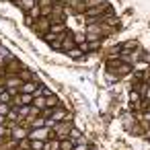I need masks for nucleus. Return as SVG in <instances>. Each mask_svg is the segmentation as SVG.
<instances>
[{"label":"nucleus","mask_w":150,"mask_h":150,"mask_svg":"<svg viewBox=\"0 0 150 150\" xmlns=\"http://www.w3.org/2000/svg\"><path fill=\"white\" fill-rule=\"evenodd\" d=\"M4 146V138H0V148H2Z\"/></svg>","instance_id":"bb28decb"},{"label":"nucleus","mask_w":150,"mask_h":150,"mask_svg":"<svg viewBox=\"0 0 150 150\" xmlns=\"http://www.w3.org/2000/svg\"><path fill=\"white\" fill-rule=\"evenodd\" d=\"M0 138H4V140L11 138V129H8L6 125H0Z\"/></svg>","instance_id":"5701e85b"},{"label":"nucleus","mask_w":150,"mask_h":150,"mask_svg":"<svg viewBox=\"0 0 150 150\" xmlns=\"http://www.w3.org/2000/svg\"><path fill=\"white\" fill-rule=\"evenodd\" d=\"M80 2H84V0H80Z\"/></svg>","instance_id":"cd10ccee"},{"label":"nucleus","mask_w":150,"mask_h":150,"mask_svg":"<svg viewBox=\"0 0 150 150\" xmlns=\"http://www.w3.org/2000/svg\"><path fill=\"white\" fill-rule=\"evenodd\" d=\"M76 43H74V39H72V33H66L64 37H62V47H60V52H70L72 47H74Z\"/></svg>","instance_id":"0eeeda50"},{"label":"nucleus","mask_w":150,"mask_h":150,"mask_svg":"<svg viewBox=\"0 0 150 150\" xmlns=\"http://www.w3.org/2000/svg\"><path fill=\"white\" fill-rule=\"evenodd\" d=\"M29 148H31V150H43V142H39V140H29Z\"/></svg>","instance_id":"aec40b11"},{"label":"nucleus","mask_w":150,"mask_h":150,"mask_svg":"<svg viewBox=\"0 0 150 150\" xmlns=\"http://www.w3.org/2000/svg\"><path fill=\"white\" fill-rule=\"evenodd\" d=\"M129 103H132L134 107H140V105H142V97H140L138 91H129Z\"/></svg>","instance_id":"ddd939ff"},{"label":"nucleus","mask_w":150,"mask_h":150,"mask_svg":"<svg viewBox=\"0 0 150 150\" xmlns=\"http://www.w3.org/2000/svg\"><path fill=\"white\" fill-rule=\"evenodd\" d=\"M31 105H33V107H35V109H37L39 113H41V111L45 109V97H41V95L33 97V103H31Z\"/></svg>","instance_id":"9d476101"},{"label":"nucleus","mask_w":150,"mask_h":150,"mask_svg":"<svg viewBox=\"0 0 150 150\" xmlns=\"http://www.w3.org/2000/svg\"><path fill=\"white\" fill-rule=\"evenodd\" d=\"M39 86H41V82L35 78V80H27V82H23L19 91H21V93H27V95H35Z\"/></svg>","instance_id":"39448f33"},{"label":"nucleus","mask_w":150,"mask_h":150,"mask_svg":"<svg viewBox=\"0 0 150 150\" xmlns=\"http://www.w3.org/2000/svg\"><path fill=\"white\" fill-rule=\"evenodd\" d=\"M27 17H31L33 21H37V19L41 17V15H39V6H33V8H31V11L27 13Z\"/></svg>","instance_id":"4be33fe9"},{"label":"nucleus","mask_w":150,"mask_h":150,"mask_svg":"<svg viewBox=\"0 0 150 150\" xmlns=\"http://www.w3.org/2000/svg\"><path fill=\"white\" fill-rule=\"evenodd\" d=\"M17 4H19V8H21L23 13H29L33 6H37V0H19Z\"/></svg>","instance_id":"6e6552de"},{"label":"nucleus","mask_w":150,"mask_h":150,"mask_svg":"<svg viewBox=\"0 0 150 150\" xmlns=\"http://www.w3.org/2000/svg\"><path fill=\"white\" fill-rule=\"evenodd\" d=\"M70 129H72V121H60V123H56V125L52 127V138L64 140V138H68Z\"/></svg>","instance_id":"f257e3e1"},{"label":"nucleus","mask_w":150,"mask_h":150,"mask_svg":"<svg viewBox=\"0 0 150 150\" xmlns=\"http://www.w3.org/2000/svg\"><path fill=\"white\" fill-rule=\"evenodd\" d=\"M0 103H6V105H13V97L6 93V88H4V93L0 95Z\"/></svg>","instance_id":"412c9836"},{"label":"nucleus","mask_w":150,"mask_h":150,"mask_svg":"<svg viewBox=\"0 0 150 150\" xmlns=\"http://www.w3.org/2000/svg\"><path fill=\"white\" fill-rule=\"evenodd\" d=\"M50 27H52V21H50V17H47V19H45V17H39V19L35 21V25H33V29H35V31L41 35V37H43V35L50 31Z\"/></svg>","instance_id":"20e7f679"},{"label":"nucleus","mask_w":150,"mask_h":150,"mask_svg":"<svg viewBox=\"0 0 150 150\" xmlns=\"http://www.w3.org/2000/svg\"><path fill=\"white\" fill-rule=\"evenodd\" d=\"M68 56H70V58H74V60H80V58L84 56V52H82V50H80L78 45H74V47H72V50L68 52Z\"/></svg>","instance_id":"2eb2a0df"},{"label":"nucleus","mask_w":150,"mask_h":150,"mask_svg":"<svg viewBox=\"0 0 150 150\" xmlns=\"http://www.w3.org/2000/svg\"><path fill=\"white\" fill-rule=\"evenodd\" d=\"M142 121H146V123H150V109H146L144 113H142V117H140Z\"/></svg>","instance_id":"393cba45"},{"label":"nucleus","mask_w":150,"mask_h":150,"mask_svg":"<svg viewBox=\"0 0 150 150\" xmlns=\"http://www.w3.org/2000/svg\"><path fill=\"white\" fill-rule=\"evenodd\" d=\"M68 138H70V140H74V144H76V140H78V138H82V134H80V129L72 127V129H70V134H68Z\"/></svg>","instance_id":"6ab92c4d"},{"label":"nucleus","mask_w":150,"mask_h":150,"mask_svg":"<svg viewBox=\"0 0 150 150\" xmlns=\"http://www.w3.org/2000/svg\"><path fill=\"white\" fill-rule=\"evenodd\" d=\"M105 4V0H84V8H93V6H101Z\"/></svg>","instance_id":"a211bd4d"},{"label":"nucleus","mask_w":150,"mask_h":150,"mask_svg":"<svg viewBox=\"0 0 150 150\" xmlns=\"http://www.w3.org/2000/svg\"><path fill=\"white\" fill-rule=\"evenodd\" d=\"M72 148H74V140H70V138L60 140V150H72Z\"/></svg>","instance_id":"dca6fc26"},{"label":"nucleus","mask_w":150,"mask_h":150,"mask_svg":"<svg viewBox=\"0 0 150 150\" xmlns=\"http://www.w3.org/2000/svg\"><path fill=\"white\" fill-rule=\"evenodd\" d=\"M86 45H88V52H99V50H101V45H103V39H97V41H86Z\"/></svg>","instance_id":"f3484780"},{"label":"nucleus","mask_w":150,"mask_h":150,"mask_svg":"<svg viewBox=\"0 0 150 150\" xmlns=\"http://www.w3.org/2000/svg\"><path fill=\"white\" fill-rule=\"evenodd\" d=\"M50 119H54L56 123H60V121H72V115L60 105V107H56V109H52V115H50Z\"/></svg>","instance_id":"7ed1b4c3"},{"label":"nucleus","mask_w":150,"mask_h":150,"mask_svg":"<svg viewBox=\"0 0 150 150\" xmlns=\"http://www.w3.org/2000/svg\"><path fill=\"white\" fill-rule=\"evenodd\" d=\"M19 78H21L23 82H27V80H35V76H33V70H29V68H23V70L19 72Z\"/></svg>","instance_id":"f8f14e48"},{"label":"nucleus","mask_w":150,"mask_h":150,"mask_svg":"<svg viewBox=\"0 0 150 150\" xmlns=\"http://www.w3.org/2000/svg\"><path fill=\"white\" fill-rule=\"evenodd\" d=\"M66 31H68L66 29V23H52V27H50V33H54V35H62Z\"/></svg>","instance_id":"1a4fd4ad"},{"label":"nucleus","mask_w":150,"mask_h":150,"mask_svg":"<svg viewBox=\"0 0 150 150\" xmlns=\"http://www.w3.org/2000/svg\"><path fill=\"white\" fill-rule=\"evenodd\" d=\"M52 138V129L50 127H35V129H29L27 134V140H39V142H45Z\"/></svg>","instance_id":"f03ea898"},{"label":"nucleus","mask_w":150,"mask_h":150,"mask_svg":"<svg viewBox=\"0 0 150 150\" xmlns=\"http://www.w3.org/2000/svg\"><path fill=\"white\" fill-rule=\"evenodd\" d=\"M11 107H13V105H6V103H0V115H4V117H6V113L11 111Z\"/></svg>","instance_id":"b1692460"},{"label":"nucleus","mask_w":150,"mask_h":150,"mask_svg":"<svg viewBox=\"0 0 150 150\" xmlns=\"http://www.w3.org/2000/svg\"><path fill=\"white\" fill-rule=\"evenodd\" d=\"M62 103H60V99L56 97V95H52V97H45V107L47 109H56V107H60Z\"/></svg>","instance_id":"9b49d317"},{"label":"nucleus","mask_w":150,"mask_h":150,"mask_svg":"<svg viewBox=\"0 0 150 150\" xmlns=\"http://www.w3.org/2000/svg\"><path fill=\"white\" fill-rule=\"evenodd\" d=\"M0 125H6V117L4 115H0Z\"/></svg>","instance_id":"a878e982"},{"label":"nucleus","mask_w":150,"mask_h":150,"mask_svg":"<svg viewBox=\"0 0 150 150\" xmlns=\"http://www.w3.org/2000/svg\"><path fill=\"white\" fill-rule=\"evenodd\" d=\"M119 50H121V54H132V52L140 50V43H138V39H127L119 45Z\"/></svg>","instance_id":"423d86ee"},{"label":"nucleus","mask_w":150,"mask_h":150,"mask_svg":"<svg viewBox=\"0 0 150 150\" xmlns=\"http://www.w3.org/2000/svg\"><path fill=\"white\" fill-rule=\"evenodd\" d=\"M72 39H74V43H76L78 47L86 43V35H84V33H72Z\"/></svg>","instance_id":"4468645a"}]
</instances>
